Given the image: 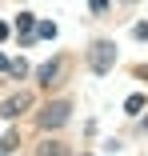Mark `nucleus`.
Here are the masks:
<instances>
[{
    "label": "nucleus",
    "mask_w": 148,
    "mask_h": 156,
    "mask_svg": "<svg viewBox=\"0 0 148 156\" xmlns=\"http://www.w3.org/2000/svg\"><path fill=\"white\" fill-rule=\"evenodd\" d=\"M124 108H128V112H140V108H144V96H140V92H136V96H128Z\"/></svg>",
    "instance_id": "6"
},
{
    "label": "nucleus",
    "mask_w": 148,
    "mask_h": 156,
    "mask_svg": "<svg viewBox=\"0 0 148 156\" xmlns=\"http://www.w3.org/2000/svg\"><path fill=\"white\" fill-rule=\"evenodd\" d=\"M40 156H64V148H60V144H44Z\"/></svg>",
    "instance_id": "8"
},
{
    "label": "nucleus",
    "mask_w": 148,
    "mask_h": 156,
    "mask_svg": "<svg viewBox=\"0 0 148 156\" xmlns=\"http://www.w3.org/2000/svg\"><path fill=\"white\" fill-rule=\"evenodd\" d=\"M136 40H148V24H136Z\"/></svg>",
    "instance_id": "9"
},
{
    "label": "nucleus",
    "mask_w": 148,
    "mask_h": 156,
    "mask_svg": "<svg viewBox=\"0 0 148 156\" xmlns=\"http://www.w3.org/2000/svg\"><path fill=\"white\" fill-rule=\"evenodd\" d=\"M88 60H92L96 72H108V64L116 60V44H112V40H96L92 48H88Z\"/></svg>",
    "instance_id": "2"
},
{
    "label": "nucleus",
    "mask_w": 148,
    "mask_h": 156,
    "mask_svg": "<svg viewBox=\"0 0 148 156\" xmlns=\"http://www.w3.org/2000/svg\"><path fill=\"white\" fill-rule=\"evenodd\" d=\"M12 148H16V132H8L4 140H0V156H4V152H12Z\"/></svg>",
    "instance_id": "5"
},
{
    "label": "nucleus",
    "mask_w": 148,
    "mask_h": 156,
    "mask_svg": "<svg viewBox=\"0 0 148 156\" xmlns=\"http://www.w3.org/2000/svg\"><path fill=\"white\" fill-rule=\"evenodd\" d=\"M68 116H72V104H68V100H52V104H44V112H40V128H44V132H48V128H64Z\"/></svg>",
    "instance_id": "1"
},
{
    "label": "nucleus",
    "mask_w": 148,
    "mask_h": 156,
    "mask_svg": "<svg viewBox=\"0 0 148 156\" xmlns=\"http://www.w3.org/2000/svg\"><path fill=\"white\" fill-rule=\"evenodd\" d=\"M4 36H8V24H0V40H4Z\"/></svg>",
    "instance_id": "11"
},
{
    "label": "nucleus",
    "mask_w": 148,
    "mask_h": 156,
    "mask_svg": "<svg viewBox=\"0 0 148 156\" xmlns=\"http://www.w3.org/2000/svg\"><path fill=\"white\" fill-rule=\"evenodd\" d=\"M24 108V96H16V100H4V108H0V112H4V116H16Z\"/></svg>",
    "instance_id": "4"
},
{
    "label": "nucleus",
    "mask_w": 148,
    "mask_h": 156,
    "mask_svg": "<svg viewBox=\"0 0 148 156\" xmlns=\"http://www.w3.org/2000/svg\"><path fill=\"white\" fill-rule=\"evenodd\" d=\"M36 76H40V84L48 88V84H56V80H60V64H44V68H40Z\"/></svg>",
    "instance_id": "3"
},
{
    "label": "nucleus",
    "mask_w": 148,
    "mask_h": 156,
    "mask_svg": "<svg viewBox=\"0 0 148 156\" xmlns=\"http://www.w3.org/2000/svg\"><path fill=\"white\" fill-rule=\"evenodd\" d=\"M108 8V0H92V12H104Z\"/></svg>",
    "instance_id": "10"
},
{
    "label": "nucleus",
    "mask_w": 148,
    "mask_h": 156,
    "mask_svg": "<svg viewBox=\"0 0 148 156\" xmlns=\"http://www.w3.org/2000/svg\"><path fill=\"white\" fill-rule=\"evenodd\" d=\"M0 68H8V60H4V52H0Z\"/></svg>",
    "instance_id": "12"
},
{
    "label": "nucleus",
    "mask_w": 148,
    "mask_h": 156,
    "mask_svg": "<svg viewBox=\"0 0 148 156\" xmlns=\"http://www.w3.org/2000/svg\"><path fill=\"white\" fill-rule=\"evenodd\" d=\"M36 32H40V36H48V40H52V36H56V24H52V20H44V24H40V28H36Z\"/></svg>",
    "instance_id": "7"
}]
</instances>
